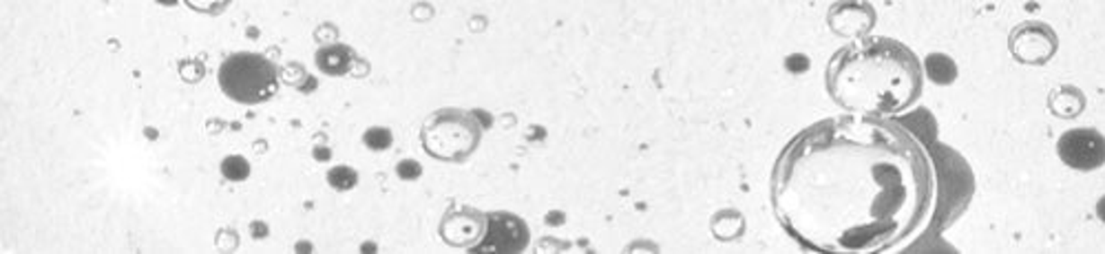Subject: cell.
<instances>
[{"label":"cell","mask_w":1105,"mask_h":254,"mask_svg":"<svg viewBox=\"0 0 1105 254\" xmlns=\"http://www.w3.org/2000/svg\"><path fill=\"white\" fill-rule=\"evenodd\" d=\"M714 232H717L718 239H735L738 234L743 232V219L738 213H732V210H727V213H721L717 219L712 222Z\"/></svg>","instance_id":"obj_13"},{"label":"cell","mask_w":1105,"mask_h":254,"mask_svg":"<svg viewBox=\"0 0 1105 254\" xmlns=\"http://www.w3.org/2000/svg\"><path fill=\"white\" fill-rule=\"evenodd\" d=\"M217 80L221 91L235 102L259 104L277 93L279 69L268 57L239 51L221 62Z\"/></svg>","instance_id":"obj_4"},{"label":"cell","mask_w":1105,"mask_h":254,"mask_svg":"<svg viewBox=\"0 0 1105 254\" xmlns=\"http://www.w3.org/2000/svg\"><path fill=\"white\" fill-rule=\"evenodd\" d=\"M221 175H224L226 180H230V181L248 180V175H250L248 160H245V157H239V155L226 157V160L221 162Z\"/></svg>","instance_id":"obj_14"},{"label":"cell","mask_w":1105,"mask_h":254,"mask_svg":"<svg viewBox=\"0 0 1105 254\" xmlns=\"http://www.w3.org/2000/svg\"><path fill=\"white\" fill-rule=\"evenodd\" d=\"M1097 217L1101 219V222L1105 223V195H1103L1101 199L1097 201Z\"/></svg>","instance_id":"obj_21"},{"label":"cell","mask_w":1105,"mask_h":254,"mask_svg":"<svg viewBox=\"0 0 1105 254\" xmlns=\"http://www.w3.org/2000/svg\"><path fill=\"white\" fill-rule=\"evenodd\" d=\"M926 75L935 84H950L958 78V66L944 54H931L926 57Z\"/></svg>","instance_id":"obj_12"},{"label":"cell","mask_w":1105,"mask_h":254,"mask_svg":"<svg viewBox=\"0 0 1105 254\" xmlns=\"http://www.w3.org/2000/svg\"><path fill=\"white\" fill-rule=\"evenodd\" d=\"M771 206L785 232L814 252H880L926 223L935 177L900 124L847 113L803 128L771 169Z\"/></svg>","instance_id":"obj_1"},{"label":"cell","mask_w":1105,"mask_h":254,"mask_svg":"<svg viewBox=\"0 0 1105 254\" xmlns=\"http://www.w3.org/2000/svg\"><path fill=\"white\" fill-rule=\"evenodd\" d=\"M363 252H374L376 250V243H365L363 248H361Z\"/></svg>","instance_id":"obj_22"},{"label":"cell","mask_w":1105,"mask_h":254,"mask_svg":"<svg viewBox=\"0 0 1105 254\" xmlns=\"http://www.w3.org/2000/svg\"><path fill=\"white\" fill-rule=\"evenodd\" d=\"M354 65V54L350 47L332 45L316 51V66L327 75H345Z\"/></svg>","instance_id":"obj_11"},{"label":"cell","mask_w":1105,"mask_h":254,"mask_svg":"<svg viewBox=\"0 0 1105 254\" xmlns=\"http://www.w3.org/2000/svg\"><path fill=\"white\" fill-rule=\"evenodd\" d=\"M396 172H398L400 180L412 181V180H416V177H421L423 169L416 160H403L398 166H396Z\"/></svg>","instance_id":"obj_18"},{"label":"cell","mask_w":1105,"mask_h":254,"mask_svg":"<svg viewBox=\"0 0 1105 254\" xmlns=\"http://www.w3.org/2000/svg\"><path fill=\"white\" fill-rule=\"evenodd\" d=\"M297 250H312V246H310V243H299Z\"/></svg>","instance_id":"obj_23"},{"label":"cell","mask_w":1105,"mask_h":254,"mask_svg":"<svg viewBox=\"0 0 1105 254\" xmlns=\"http://www.w3.org/2000/svg\"><path fill=\"white\" fill-rule=\"evenodd\" d=\"M250 230H253V237H254V239H257V237H259V239L268 237V226H265V223H262V222H259V223H253V226H250Z\"/></svg>","instance_id":"obj_19"},{"label":"cell","mask_w":1105,"mask_h":254,"mask_svg":"<svg viewBox=\"0 0 1105 254\" xmlns=\"http://www.w3.org/2000/svg\"><path fill=\"white\" fill-rule=\"evenodd\" d=\"M315 157H316L318 162H327V160H330V157H332L330 148H327V146H316V148H315Z\"/></svg>","instance_id":"obj_20"},{"label":"cell","mask_w":1105,"mask_h":254,"mask_svg":"<svg viewBox=\"0 0 1105 254\" xmlns=\"http://www.w3.org/2000/svg\"><path fill=\"white\" fill-rule=\"evenodd\" d=\"M485 122L480 115L460 109H441L423 124L421 140L427 155L441 162H467L480 144Z\"/></svg>","instance_id":"obj_3"},{"label":"cell","mask_w":1105,"mask_h":254,"mask_svg":"<svg viewBox=\"0 0 1105 254\" xmlns=\"http://www.w3.org/2000/svg\"><path fill=\"white\" fill-rule=\"evenodd\" d=\"M1008 47L1015 60L1024 62V65H1046L1053 60V56L1059 49V38H1056L1055 29L1046 22L1028 21L1017 25L1008 38Z\"/></svg>","instance_id":"obj_5"},{"label":"cell","mask_w":1105,"mask_h":254,"mask_svg":"<svg viewBox=\"0 0 1105 254\" xmlns=\"http://www.w3.org/2000/svg\"><path fill=\"white\" fill-rule=\"evenodd\" d=\"M827 21L836 36L860 40L876 25V12L869 3H836L829 9Z\"/></svg>","instance_id":"obj_9"},{"label":"cell","mask_w":1105,"mask_h":254,"mask_svg":"<svg viewBox=\"0 0 1105 254\" xmlns=\"http://www.w3.org/2000/svg\"><path fill=\"white\" fill-rule=\"evenodd\" d=\"M1061 162L1074 171H1097L1105 164V137L1097 128H1070L1056 142Z\"/></svg>","instance_id":"obj_6"},{"label":"cell","mask_w":1105,"mask_h":254,"mask_svg":"<svg viewBox=\"0 0 1105 254\" xmlns=\"http://www.w3.org/2000/svg\"><path fill=\"white\" fill-rule=\"evenodd\" d=\"M924 84L918 56L885 36L853 40L833 54L827 66V89L849 113L885 118L918 102Z\"/></svg>","instance_id":"obj_2"},{"label":"cell","mask_w":1105,"mask_h":254,"mask_svg":"<svg viewBox=\"0 0 1105 254\" xmlns=\"http://www.w3.org/2000/svg\"><path fill=\"white\" fill-rule=\"evenodd\" d=\"M180 74H182V80H186V83L195 84V83H200L201 78H204L206 66L201 65V60H182L180 62Z\"/></svg>","instance_id":"obj_17"},{"label":"cell","mask_w":1105,"mask_h":254,"mask_svg":"<svg viewBox=\"0 0 1105 254\" xmlns=\"http://www.w3.org/2000/svg\"><path fill=\"white\" fill-rule=\"evenodd\" d=\"M356 181H359V175H356V171L347 169V166H336V169L327 172V184L336 190L354 188Z\"/></svg>","instance_id":"obj_15"},{"label":"cell","mask_w":1105,"mask_h":254,"mask_svg":"<svg viewBox=\"0 0 1105 254\" xmlns=\"http://www.w3.org/2000/svg\"><path fill=\"white\" fill-rule=\"evenodd\" d=\"M489 226V215L469 206H453L441 222L442 241L453 248H474L482 241Z\"/></svg>","instance_id":"obj_7"},{"label":"cell","mask_w":1105,"mask_h":254,"mask_svg":"<svg viewBox=\"0 0 1105 254\" xmlns=\"http://www.w3.org/2000/svg\"><path fill=\"white\" fill-rule=\"evenodd\" d=\"M527 243L529 230L515 215L495 213L489 215L486 234L477 246L471 248V252H515L520 248H527Z\"/></svg>","instance_id":"obj_8"},{"label":"cell","mask_w":1105,"mask_h":254,"mask_svg":"<svg viewBox=\"0 0 1105 254\" xmlns=\"http://www.w3.org/2000/svg\"><path fill=\"white\" fill-rule=\"evenodd\" d=\"M363 142H365V146L371 148V151H388V148L392 146L394 137H392V131H389V128L374 127V128H370L368 133H365Z\"/></svg>","instance_id":"obj_16"},{"label":"cell","mask_w":1105,"mask_h":254,"mask_svg":"<svg viewBox=\"0 0 1105 254\" xmlns=\"http://www.w3.org/2000/svg\"><path fill=\"white\" fill-rule=\"evenodd\" d=\"M1048 109H1050V113L1061 119L1079 118V115L1085 111L1083 91L1073 84H1059L1056 89L1050 91Z\"/></svg>","instance_id":"obj_10"}]
</instances>
